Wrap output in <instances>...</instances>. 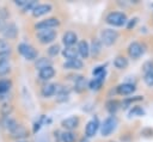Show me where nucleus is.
<instances>
[{
	"instance_id": "nucleus-1",
	"label": "nucleus",
	"mask_w": 153,
	"mask_h": 142,
	"mask_svg": "<svg viewBox=\"0 0 153 142\" xmlns=\"http://www.w3.org/2000/svg\"><path fill=\"white\" fill-rule=\"evenodd\" d=\"M105 20H106L108 24H110L112 26H122L127 23V16L123 12L115 11V12H110L106 16Z\"/></svg>"
},
{
	"instance_id": "nucleus-2",
	"label": "nucleus",
	"mask_w": 153,
	"mask_h": 142,
	"mask_svg": "<svg viewBox=\"0 0 153 142\" xmlns=\"http://www.w3.org/2000/svg\"><path fill=\"white\" fill-rule=\"evenodd\" d=\"M116 126H117L116 117L115 116H109L108 118H105V121L100 125V134L103 136H109L110 134H112L115 131Z\"/></svg>"
},
{
	"instance_id": "nucleus-3",
	"label": "nucleus",
	"mask_w": 153,
	"mask_h": 142,
	"mask_svg": "<svg viewBox=\"0 0 153 142\" xmlns=\"http://www.w3.org/2000/svg\"><path fill=\"white\" fill-rule=\"evenodd\" d=\"M18 51L20 53V55H22L24 58H26V60H29V61L36 60V58H37V55H38L37 50H36L32 45L26 44V43H20V44L18 45Z\"/></svg>"
},
{
	"instance_id": "nucleus-4",
	"label": "nucleus",
	"mask_w": 153,
	"mask_h": 142,
	"mask_svg": "<svg viewBox=\"0 0 153 142\" xmlns=\"http://www.w3.org/2000/svg\"><path fill=\"white\" fill-rule=\"evenodd\" d=\"M118 38V32L112 29H104L100 33V42L105 45H112Z\"/></svg>"
},
{
	"instance_id": "nucleus-5",
	"label": "nucleus",
	"mask_w": 153,
	"mask_h": 142,
	"mask_svg": "<svg viewBox=\"0 0 153 142\" xmlns=\"http://www.w3.org/2000/svg\"><path fill=\"white\" fill-rule=\"evenodd\" d=\"M37 38L42 44H47V43H51L55 38H56V31L51 30V29H47V30H39L37 32Z\"/></svg>"
},
{
	"instance_id": "nucleus-6",
	"label": "nucleus",
	"mask_w": 153,
	"mask_h": 142,
	"mask_svg": "<svg viewBox=\"0 0 153 142\" xmlns=\"http://www.w3.org/2000/svg\"><path fill=\"white\" fill-rule=\"evenodd\" d=\"M60 25V20L57 18H47L44 20H41L39 23H37L35 25L36 30H47V29H53Z\"/></svg>"
},
{
	"instance_id": "nucleus-7",
	"label": "nucleus",
	"mask_w": 153,
	"mask_h": 142,
	"mask_svg": "<svg viewBox=\"0 0 153 142\" xmlns=\"http://www.w3.org/2000/svg\"><path fill=\"white\" fill-rule=\"evenodd\" d=\"M99 126H100V124H99L98 118H97V117H93V118L86 124V126H85V137L90 138V137L94 136L96 132L98 131Z\"/></svg>"
},
{
	"instance_id": "nucleus-8",
	"label": "nucleus",
	"mask_w": 153,
	"mask_h": 142,
	"mask_svg": "<svg viewBox=\"0 0 153 142\" xmlns=\"http://www.w3.org/2000/svg\"><path fill=\"white\" fill-rule=\"evenodd\" d=\"M128 54L131 58H139L143 54V47L139 42H131L128 47Z\"/></svg>"
},
{
	"instance_id": "nucleus-9",
	"label": "nucleus",
	"mask_w": 153,
	"mask_h": 142,
	"mask_svg": "<svg viewBox=\"0 0 153 142\" xmlns=\"http://www.w3.org/2000/svg\"><path fill=\"white\" fill-rule=\"evenodd\" d=\"M1 32H2L5 38L14 39L17 37V35H18V27H17V25L14 23H8V24L5 25V27H4V30Z\"/></svg>"
},
{
	"instance_id": "nucleus-10",
	"label": "nucleus",
	"mask_w": 153,
	"mask_h": 142,
	"mask_svg": "<svg viewBox=\"0 0 153 142\" xmlns=\"http://www.w3.org/2000/svg\"><path fill=\"white\" fill-rule=\"evenodd\" d=\"M50 11H51V5L50 4H37V6L32 11V16L37 18V17L47 14Z\"/></svg>"
},
{
	"instance_id": "nucleus-11",
	"label": "nucleus",
	"mask_w": 153,
	"mask_h": 142,
	"mask_svg": "<svg viewBox=\"0 0 153 142\" xmlns=\"http://www.w3.org/2000/svg\"><path fill=\"white\" fill-rule=\"evenodd\" d=\"M55 94H56L57 101H66L68 99V97H69V89L66 88L65 86L56 85V87H55Z\"/></svg>"
},
{
	"instance_id": "nucleus-12",
	"label": "nucleus",
	"mask_w": 153,
	"mask_h": 142,
	"mask_svg": "<svg viewBox=\"0 0 153 142\" xmlns=\"http://www.w3.org/2000/svg\"><path fill=\"white\" fill-rule=\"evenodd\" d=\"M11 132V136L13 137V138H16V140H23V138H25V137H27L29 136V132H27V130L23 126V125H17L12 131H10Z\"/></svg>"
},
{
	"instance_id": "nucleus-13",
	"label": "nucleus",
	"mask_w": 153,
	"mask_h": 142,
	"mask_svg": "<svg viewBox=\"0 0 153 142\" xmlns=\"http://www.w3.org/2000/svg\"><path fill=\"white\" fill-rule=\"evenodd\" d=\"M76 41H78L76 33H74L73 31H67L62 36V43L65 44V47H73Z\"/></svg>"
},
{
	"instance_id": "nucleus-14",
	"label": "nucleus",
	"mask_w": 153,
	"mask_h": 142,
	"mask_svg": "<svg viewBox=\"0 0 153 142\" xmlns=\"http://www.w3.org/2000/svg\"><path fill=\"white\" fill-rule=\"evenodd\" d=\"M78 124H79V118L75 117V116L68 117V118L63 119L62 123H61V125H62L65 129H67V131H72L73 129H75V128L78 126Z\"/></svg>"
},
{
	"instance_id": "nucleus-15",
	"label": "nucleus",
	"mask_w": 153,
	"mask_h": 142,
	"mask_svg": "<svg viewBox=\"0 0 153 142\" xmlns=\"http://www.w3.org/2000/svg\"><path fill=\"white\" fill-rule=\"evenodd\" d=\"M54 75H55V69L53 68V66L47 67V68H43V69H41V70L38 72V76H39V79L43 80V81H48V80L53 79Z\"/></svg>"
},
{
	"instance_id": "nucleus-16",
	"label": "nucleus",
	"mask_w": 153,
	"mask_h": 142,
	"mask_svg": "<svg viewBox=\"0 0 153 142\" xmlns=\"http://www.w3.org/2000/svg\"><path fill=\"white\" fill-rule=\"evenodd\" d=\"M76 50H78V55H80L82 58H87L90 56V45L86 41H80Z\"/></svg>"
},
{
	"instance_id": "nucleus-17",
	"label": "nucleus",
	"mask_w": 153,
	"mask_h": 142,
	"mask_svg": "<svg viewBox=\"0 0 153 142\" xmlns=\"http://www.w3.org/2000/svg\"><path fill=\"white\" fill-rule=\"evenodd\" d=\"M84 66L82 61L80 58H73V60H67L63 63L65 69H81Z\"/></svg>"
},
{
	"instance_id": "nucleus-18",
	"label": "nucleus",
	"mask_w": 153,
	"mask_h": 142,
	"mask_svg": "<svg viewBox=\"0 0 153 142\" xmlns=\"http://www.w3.org/2000/svg\"><path fill=\"white\" fill-rule=\"evenodd\" d=\"M134 91H135V86L133 84H129V82H124V84H121L117 86V93H120L122 95L130 94Z\"/></svg>"
},
{
	"instance_id": "nucleus-19",
	"label": "nucleus",
	"mask_w": 153,
	"mask_h": 142,
	"mask_svg": "<svg viewBox=\"0 0 153 142\" xmlns=\"http://www.w3.org/2000/svg\"><path fill=\"white\" fill-rule=\"evenodd\" d=\"M104 80H105V74H102V75L94 76V78L90 81L88 87H90L91 89H99V88L102 87V85H103Z\"/></svg>"
},
{
	"instance_id": "nucleus-20",
	"label": "nucleus",
	"mask_w": 153,
	"mask_h": 142,
	"mask_svg": "<svg viewBox=\"0 0 153 142\" xmlns=\"http://www.w3.org/2000/svg\"><path fill=\"white\" fill-rule=\"evenodd\" d=\"M55 87H56L55 84H51V82L45 84V85L42 87V89H41L42 95H43L44 98H49V97L54 95V94H55Z\"/></svg>"
},
{
	"instance_id": "nucleus-21",
	"label": "nucleus",
	"mask_w": 153,
	"mask_h": 142,
	"mask_svg": "<svg viewBox=\"0 0 153 142\" xmlns=\"http://www.w3.org/2000/svg\"><path fill=\"white\" fill-rule=\"evenodd\" d=\"M85 87H86V79L82 75H78L74 80V91L80 93L85 89Z\"/></svg>"
},
{
	"instance_id": "nucleus-22",
	"label": "nucleus",
	"mask_w": 153,
	"mask_h": 142,
	"mask_svg": "<svg viewBox=\"0 0 153 142\" xmlns=\"http://www.w3.org/2000/svg\"><path fill=\"white\" fill-rule=\"evenodd\" d=\"M62 55L67 60H73V58H78V50L74 47H66L62 50Z\"/></svg>"
},
{
	"instance_id": "nucleus-23",
	"label": "nucleus",
	"mask_w": 153,
	"mask_h": 142,
	"mask_svg": "<svg viewBox=\"0 0 153 142\" xmlns=\"http://www.w3.org/2000/svg\"><path fill=\"white\" fill-rule=\"evenodd\" d=\"M51 64H53L51 60H50V58H47V57H39V58H37L36 62H35V67H36V69H38V70H41V69H43V68H47V67H50Z\"/></svg>"
},
{
	"instance_id": "nucleus-24",
	"label": "nucleus",
	"mask_w": 153,
	"mask_h": 142,
	"mask_svg": "<svg viewBox=\"0 0 153 142\" xmlns=\"http://www.w3.org/2000/svg\"><path fill=\"white\" fill-rule=\"evenodd\" d=\"M2 125H4L8 131H12V130L18 125V123H17V121H16L14 118H12L11 116H7V117H5L4 121H2Z\"/></svg>"
},
{
	"instance_id": "nucleus-25",
	"label": "nucleus",
	"mask_w": 153,
	"mask_h": 142,
	"mask_svg": "<svg viewBox=\"0 0 153 142\" xmlns=\"http://www.w3.org/2000/svg\"><path fill=\"white\" fill-rule=\"evenodd\" d=\"M128 58H126L124 56H117V57H115V60H114V66L116 67V68H118V69H124V68H127L128 67Z\"/></svg>"
},
{
	"instance_id": "nucleus-26",
	"label": "nucleus",
	"mask_w": 153,
	"mask_h": 142,
	"mask_svg": "<svg viewBox=\"0 0 153 142\" xmlns=\"http://www.w3.org/2000/svg\"><path fill=\"white\" fill-rule=\"evenodd\" d=\"M102 50V42L100 39H93L92 41V44L90 47V53H92V55H98Z\"/></svg>"
},
{
	"instance_id": "nucleus-27",
	"label": "nucleus",
	"mask_w": 153,
	"mask_h": 142,
	"mask_svg": "<svg viewBox=\"0 0 153 142\" xmlns=\"http://www.w3.org/2000/svg\"><path fill=\"white\" fill-rule=\"evenodd\" d=\"M61 141L62 142H75L76 136L73 131H65L61 134Z\"/></svg>"
},
{
	"instance_id": "nucleus-28",
	"label": "nucleus",
	"mask_w": 153,
	"mask_h": 142,
	"mask_svg": "<svg viewBox=\"0 0 153 142\" xmlns=\"http://www.w3.org/2000/svg\"><path fill=\"white\" fill-rule=\"evenodd\" d=\"M10 70H11V67H10L8 61H6V62H0V76L6 75L7 73H10Z\"/></svg>"
},
{
	"instance_id": "nucleus-29",
	"label": "nucleus",
	"mask_w": 153,
	"mask_h": 142,
	"mask_svg": "<svg viewBox=\"0 0 153 142\" xmlns=\"http://www.w3.org/2000/svg\"><path fill=\"white\" fill-rule=\"evenodd\" d=\"M11 88V81L10 80H0V94L6 93Z\"/></svg>"
},
{
	"instance_id": "nucleus-30",
	"label": "nucleus",
	"mask_w": 153,
	"mask_h": 142,
	"mask_svg": "<svg viewBox=\"0 0 153 142\" xmlns=\"http://www.w3.org/2000/svg\"><path fill=\"white\" fill-rule=\"evenodd\" d=\"M143 81L146 82L147 86H149V87L153 86V69L149 70V72H147V73H145V75H143Z\"/></svg>"
},
{
	"instance_id": "nucleus-31",
	"label": "nucleus",
	"mask_w": 153,
	"mask_h": 142,
	"mask_svg": "<svg viewBox=\"0 0 153 142\" xmlns=\"http://www.w3.org/2000/svg\"><path fill=\"white\" fill-rule=\"evenodd\" d=\"M117 107H118V101H116V100H110L106 104V109H108V111L110 113H114L117 110Z\"/></svg>"
},
{
	"instance_id": "nucleus-32",
	"label": "nucleus",
	"mask_w": 153,
	"mask_h": 142,
	"mask_svg": "<svg viewBox=\"0 0 153 142\" xmlns=\"http://www.w3.org/2000/svg\"><path fill=\"white\" fill-rule=\"evenodd\" d=\"M36 6H37V2H36L35 0H30V1L27 0L26 5L23 7V11H24V12H27V11H31V12H32Z\"/></svg>"
},
{
	"instance_id": "nucleus-33",
	"label": "nucleus",
	"mask_w": 153,
	"mask_h": 142,
	"mask_svg": "<svg viewBox=\"0 0 153 142\" xmlns=\"http://www.w3.org/2000/svg\"><path fill=\"white\" fill-rule=\"evenodd\" d=\"M60 53V45L59 44H53L51 47H49L48 49V54L50 56H56Z\"/></svg>"
},
{
	"instance_id": "nucleus-34",
	"label": "nucleus",
	"mask_w": 153,
	"mask_h": 142,
	"mask_svg": "<svg viewBox=\"0 0 153 142\" xmlns=\"http://www.w3.org/2000/svg\"><path fill=\"white\" fill-rule=\"evenodd\" d=\"M93 76H98V75H102V74H105V66H99V67H96L93 69Z\"/></svg>"
},
{
	"instance_id": "nucleus-35",
	"label": "nucleus",
	"mask_w": 153,
	"mask_h": 142,
	"mask_svg": "<svg viewBox=\"0 0 153 142\" xmlns=\"http://www.w3.org/2000/svg\"><path fill=\"white\" fill-rule=\"evenodd\" d=\"M12 110H13V107L11 106V105H4L2 107H1V113L5 116V117H7V116H10V113L12 112Z\"/></svg>"
},
{
	"instance_id": "nucleus-36",
	"label": "nucleus",
	"mask_w": 153,
	"mask_h": 142,
	"mask_svg": "<svg viewBox=\"0 0 153 142\" xmlns=\"http://www.w3.org/2000/svg\"><path fill=\"white\" fill-rule=\"evenodd\" d=\"M0 51H10V44L4 38H0Z\"/></svg>"
},
{
	"instance_id": "nucleus-37",
	"label": "nucleus",
	"mask_w": 153,
	"mask_h": 142,
	"mask_svg": "<svg viewBox=\"0 0 153 142\" xmlns=\"http://www.w3.org/2000/svg\"><path fill=\"white\" fill-rule=\"evenodd\" d=\"M11 51H0V62H6L10 58Z\"/></svg>"
},
{
	"instance_id": "nucleus-38",
	"label": "nucleus",
	"mask_w": 153,
	"mask_h": 142,
	"mask_svg": "<svg viewBox=\"0 0 153 142\" xmlns=\"http://www.w3.org/2000/svg\"><path fill=\"white\" fill-rule=\"evenodd\" d=\"M128 21V24H127V29H131V27H134L135 25H136V23H137V18H131L130 20H127Z\"/></svg>"
},
{
	"instance_id": "nucleus-39",
	"label": "nucleus",
	"mask_w": 153,
	"mask_h": 142,
	"mask_svg": "<svg viewBox=\"0 0 153 142\" xmlns=\"http://www.w3.org/2000/svg\"><path fill=\"white\" fill-rule=\"evenodd\" d=\"M153 69V63L152 62H146L145 64H143V70H145V73H147V72H149V70H152Z\"/></svg>"
},
{
	"instance_id": "nucleus-40",
	"label": "nucleus",
	"mask_w": 153,
	"mask_h": 142,
	"mask_svg": "<svg viewBox=\"0 0 153 142\" xmlns=\"http://www.w3.org/2000/svg\"><path fill=\"white\" fill-rule=\"evenodd\" d=\"M136 113H139V115H143V110H141L140 107H135L134 110L130 111V115H136Z\"/></svg>"
},
{
	"instance_id": "nucleus-41",
	"label": "nucleus",
	"mask_w": 153,
	"mask_h": 142,
	"mask_svg": "<svg viewBox=\"0 0 153 142\" xmlns=\"http://www.w3.org/2000/svg\"><path fill=\"white\" fill-rule=\"evenodd\" d=\"M26 2H27V0H16L14 1V4L17 6H20V7H24L26 5Z\"/></svg>"
},
{
	"instance_id": "nucleus-42",
	"label": "nucleus",
	"mask_w": 153,
	"mask_h": 142,
	"mask_svg": "<svg viewBox=\"0 0 153 142\" xmlns=\"http://www.w3.org/2000/svg\"><path fill=\"white\" fill-rule=\"evenodd\" d=\"M5 25H6V23H5V19H4V18H0V32L4 30Z\"/></svg>"
},
{
	"instance_id": "nucleus-43",
	"label": "nucleus",
	"mask_w": 153,
	"mask_h": 142,
	"mask_svg": "<svg viewBox=\"0 0 153 142\" xmlns=\"http://www.w3.org/2000/svg\"><path fill=\"white\" fill-rule=\"evenodd\" d=\"M39 126H41V122H36L35 123V128H33V132H37L39 130Z\"/></svg>"
},
{
	"instance_id": "nucleus-44",
	"label": "nucleus",
	"mask_w": 153,
	"mask_h": 142,
	"mask_svg": "<svg viewBox=\"0 0 153 142\" xmlns=\"http://www.w3.org/2000/svg\"><path fill=\"white\" fill-rule=\"evenodd\" d=\"M79 142H88V138H87V137H82Z\"/></svg>"
},
{
	"instance_id": "nucleus-45",
	"label": "nucleus",
	"mask_w": 153,
	"mask_h": 142,
	"mask_svg": "<svg viewBox=\"0 0 153 142\" xmlns=\"http://www.w3.org/2000/svg\"><path fill=\"white\" fill-rule=\"evenodd\" d=\"M18 142H25V141H18Z\"/></svg>"
},
{
	"instance_id": "nucleus-46",
	"label": "nucleus",
	"mask_w": 153,
	"mask_h": 142,
	"mask_svg": "<svg viewBox=\"0 0 153 142\" xmlns=\"http://www.w3.org/2000/svg\"><path fill=\"white\" fill-rule=\"evenodd\" d=\"M111 142H114V141H111Z\"/></svg>"
}]
</instances>
